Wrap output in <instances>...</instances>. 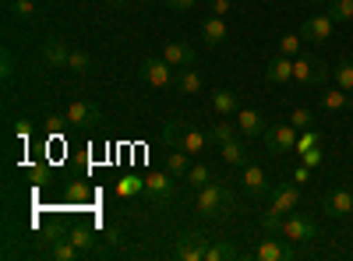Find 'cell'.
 Instances as JSON below:
<instances>
[{"label": "cell", "mask_w": 353, "mask_h": 261, "mask_svg": "<svg viewBox=\"0 0 353 261\" xmlns=\"http://www.w3.org/2000/svg\"><path fill=\"white\" fill-rule=\"evenodd\" d=\"M163 138L170 149H184L188 156H205L216 145L209 131H201L198 124H188V121H170L163 127Z\"/></svg>", "instance_id": "6da1fadb"}, {"label": "cell", "mask_w": 353, "mask_h": 261, "mask_svg": "<svg viewBox=\"0 0 353 261\" xmlns=\"http://www.w3.org/2000/svg\"><path fill=\"white\" fill-rule=\"evenodd\" d=\"M194 209H198V216H201V219H216V222H219V219H226L233 209H237V198L230 194V187H226V184L212 180V184L198 187Z\"/></svg>", "instance_id": "7a4b0ae2"}, {"label": "cell", "mask_w": 353, "mask_h": 261, "mask_svg": "<svg viewBox=\"0 0 353 261\" xmlns=\"http://www.w3.org/2000/svg\"><path fill=\"white\" fill-rule=\"evenodd\" d=\"M329 74H332V67L321 61V56H311V53L293 56V81H301V85H325Z\"/></svg>", "instance_id": "3957f363"}, {"label": "cell", "mask_w": 353, "mask_h": 261, "mask_svg": "<svg viewBox=\"0 0 353 261\" xmlns=\"http://www.w3.org/2000/svg\"><path fill=\"white\" fill-rule=\"evenodd\" d=\"M138 78H141L145 85H152V89H173L176 67L166 64L163 56H145V61L138 64Z\"/></svg>", "instance_id": "277c9868"}, {"label": "cell", "mask_w": 353, "mask_h": 261, "mask_svg": "<svg viewBox=\"0 0 353 261\" xmlns=\"http://www.w3.org/2000/svg\"><path fill=\"white\" fill-rule=\"evenodd\" d=\"M279 237H286L290 244H307V240L318 237V222L311 216H304V212H290L279 222Z\"/></svg>", "instance_id": "5b68a950"}, {"label": "cell", "mask_w": 353, "mask_h": 261, "mask_svg": "<svg viewBox=\"0 0 353 261\" xmlns=\"http://www.w3.org/2000/svg\"><path fill=\"white\" fill-rule=\"evenodd\" d=\"M301 209V184L293 180H276L272 184V194H269V212L276 216H290Z\"/></svg>", "instance_id": "8992f818"}, {"label": "cell", "mask_w": 353, "mask_h": 261, "mask_svg": "<svg viewBox=\"0 0 353 261\" xmlns=\"http://www.w3.org/2000/svg\"><path fill=\"white\" fill-rule=\"evenodd\" d=\"M297 134H301V131L286 121V124H269L261 138H265V149H269L272 156H283V152L297 149Z\"/></svg>", "instance_id": "52a82bcc"}, {"label": "cell", "mask_w": 353, "mask_h": 261, "mask_svg": "<svg viewBox=\"0 0 353 261\" xmlns=\"http://www.w3.org/2000/svg\"><path fill=\"white\" fill-rule=\"evenodd\" d=\"M209 237L201 233V229H184L181 237H176V247H173V258L181 261H205V251H209Z\"/></svg>", "instance_id": "ba28073f"}, {"label": "cell", "mask_w": 353, "mask_h": 261, "mask_svg": "<svg viewBox=\"0 0 353 261\" xmlns=\"http://www.w3.org/2000/svg\"><path fill=\"white\" fill-rule=\"evenodd\" d=\"M241 184H244V191L251 194V198H258V201H265L272 194V180H269V173H265L258 163H244L241 166Z\"/></svg>", "instance_id": "9c48e42d"}, {"label": "cell", "mask_w": 353, "mask_h": 261, "mask_svg": "<svg viewBox=\"0 0 353 261\" xmlns=\"http://www.w3.org/2000/svg\"><path fill=\"white\" fill-rule=\"evenodd\" d=\"M332 28H336V21H332L329 11H314L301 25V39H307V43H329L332 39Z\"/></svg>", "instance_id": "30bf717a"}, {"label": "cell", "mask_w": 353, "mask_h": 261, "mask_svg": "<svg viewBox=\"0 0 353 261\" xmlns=\"http://www.w3.org/2000/svg\"><path fill=\"white\" fill-rule=\"evenodd\" d=\"M176 194V177L170 169H156L145 177V198L149 201H170Z\"/></svg>", "instance_id": "8fae6325"}, {"label": "cell", "mask_w": 353, "mask_h": 261, "mask_svg": "<svg viewBox=\"0 0 353 261\" xmlns=\"http://www.w3.org/2000/svg\"><path fill=\"white\" fill-rule=\"evenodd\" d=\"M64 113H68V124H74V127H92L103 121V109L96 99H74Z\"/></svg>", "instance_id": "7c38bea8"}, {"label": "cell", "mask_w": 353, "mask_h": 261, "mask_svg": "<svg viewBox=\"0 0 353 261\" xmlns=\"http://www.w3.org/2000/svg\"><path fill=\"white\" fill-rule=\"evenodd\" d=\"M254 258H258V261H293V258H297V247H293L286 237H283V240L269 237V240H261V244L254 247Z\"/></svg>", "instance_id": "4fadbf2b"}, {"label": "cell", "mask_w": 353, "mask_h": 261, "mask_svg": "<svg viewBox=\"0 0 353 261\" xmlns=\"http://www.w3.org/2000/svg\"><path fill=\"white\" fill-rule=\"evenodd\" d=\"M321 209H325V216L346 219V216L353 212V191H350V187H332V191H325V198H321Z\"/></svg>", "instance_id": "5bb4252c"}, {"label": "cell", "mask_w": 353, "mask_h": 261, "mask_svg": "<svg viewBox=\"0 0 353 261\" xmlns=\"http://www.w3.org/2000/svg\"><path fill=\"white\" fill-rule=\"evenodd\" d=\"M233 121H237V127H241V138H261L265 127H269L265 113H261V109H251V106H241Z\"/></svg>", "instance_id": "9a60e30c"}, {"label": "cell", "mask_w": 353, "mask_h": 261, "mask_svg": "<svg viewBox=\"0 0 353 261\" xmlns=\"http://www.w3.org/2000/svg\"><path fill=\"white\" fill-rule=\"evenodd\" d=\"M194 46L188 43V39H170L166 46H163V61L166 64H173V67H191L194 64Z\"/></svg>", "instance_id": "2e32d148"}, {"label": "cell", "mask_w": 353, "mask_h": 261, "mask_svg": "<svg viewBox=\"0 0 353 261\" xmlns=\"http://www.w3.org/2000/svg\"><path fill=\"white\" fill-rule=\"evenodd\" d=\"M265 81H269V85H286V81H293V56L276 53L272 61H269V67H265Z\"/></svg>", "instance_id": "e0dca14e"}, {"label": "cell", "mask_w": 353, "mask_h": 261, "mask_svg": "<svg viewBox=\"0 0 353 261\" xmlns=\"http://www.w3.org/2000/svg\"><path fill=\"white\" fill-rule=\"evenodd\" d=\"M173 89L181 92V96H198V92H201V71H198L194 64H191V67H176Z\"/></svg>", "instance_id": "ac0fdd59"}, {"label": "cell", "mask_w": 353, "mask_h": 261, "mask_svg": "<svg viewBox=\"0 0 353 261\" xmlns=\"http://www.w3.org/2000/svg\"><path fill=\"white\" fill-rule=\"evenodd\" d=\"M216 149H219L223 163H226V166H233V169H241V166L248 163V145H244L241 138H233V141H223V145H216Z\"/></svg>", "instance_id": "d6986e66"}, {"label": "cell", "mask_w": 353, "mask_h": 261, "mask_svg": "<svg viewBox=\"0 0 353 261\" xmlns=\"http://www.w3.org/2000/svg\"><path fill=\"white\" fill-rule=\"evenodd\" d=\"M226 21L219 18V14H209L201 21V39H205V46H219V43H226Z\"/></svg>", "instance_id": "ffe728a7"}, {"label": "cell", "mask_w": 353, "mask_h": 261, "mask_svg": "<svg viewBox=\"0 0 353 261\" xmlns=\"http://www.w3.org/2000/svg\"><path fill=\"white\" fill-rule=\"evenodd\" d=\"M212 109L219 113V117H237L241 96H237V92H230V89H216V92H212Z\"/></svg>", "instance_id": "44dd1931"}, {"label": "cell", "mask_w": 353, "mask_h": 261, "mask_svg": "<svg viewBox=\"0 0 353 261\" xmlns=\"http://www.w3.org/2000/svg\"><path fill=\"white\" fill-rule=\"evenodd\" d=\"M68 56H71V46H68L64 39L43 43V61H46L50 67H68Z\"/></svg>", "instance_id": "7402d4cb"}, {"label": "cell", "mask_w": 353, "mask_h": 261, "mask_svg": "<svg viewBox=\"0 0 353 261\" xmlns=\"http://www.w3.org/2000/svg\"><path fill=\"white\" fill-rule=\"evenodd\" d=\"M318 103H321V109H329V113H343V109H353V96L346 92V89H329L325 96H318Z\"/></svg>", "instance_id": "603a6c76"}, {"label": "cell", "mask_w": 353, "mask_h": 261, "mask_svg": "<svg viewBox=\"0 0 353 261\" xmlns=\"http://www.w3.org/2000/svg\"><path fill=\"white\" fill-rule=\"evenodd\" d=\"M166 169L173 173L176 180H188V169H191L188 152H184V149H173V152H166Z\"/></svg>", "instance_id": "cb8c5ba5"}, {"label": "cell", "mask_w": 353, "mask_h": 261, "mask_svg": "<svg viewBox=\"0 0 353 261\" xmlns=\"http://www.w3.org/2000/svg\"><path fill=\"white\" fill-rule=\"evenodd\" d=\"M50 258L57 261H74L78 258V247L71 237H50Z\"/></svg>", "instance_id": "d4e9b609"}, {"label": "cell", "mask_w": 353, "mask_h": 261, "mask_svg": "<svg viewBox=\"0 0 353 261\" xmlns=\"http://www.w3.org/2000/svg\"><path fill=\"white\" fill-rule=\"evenodd\" d=\"M216 180V173H212V166L209 163H191V169H188V184L198 191V187H205V184H212Z\"/></svg>", "instance_id": "484cf974"}, {"label": "cell", "mask_w": 353, "mask_h": 261, "mask_svg": "<svg viewBox=\"0 0 353 261\" xmlns=\"http://www.w3.org/2000/svg\"><path fill=\"white\" fill-rule=\"evenodd\" d=\"M332 78H336V85H339V89H346V92L353 96V61H350V56L336 61V67H332Z\"/></svg>", "instance_id": "4316f807"}, {"label": "cell", "mask_w": 353, "mask_h": 261, "mask_svg": "<svg viewBox=\"0 0 353 261\" xmlns=\"http://www.w3.org/2000/svg\"><path fill=\"white\" fill-rule=\"evenodd\" d=\"M233 258H241V251L233 244H226V240H216V244H209V251H205V261H233Z\"/></svg>", "instance_id": "83f0119b"}, {"label": "cell", "mask_w": 353, "mask_h": 261, "mask_svg": "<svg viewBox=\"0 0 353 261\" xmlns=\"http://www.w3.org/2000/svg\"><path fill=\"white\" fill-rule=\"evenodd\" d=\"M209 134H212V141H216V145H223V141L241 138V127H237V121L230 124V121H223V117H219V124H212V127H209Z\"/></svg>", "instance_id": "f1b7e54d"}, {"label": "cell", "mask_w": 353, "mask_h": 261, "mask_svg": "<svg viewBox=\"0 0 353 261\" xmlns=\"http://www.w3.org/2000/svg\"><path fill=\"white\" fill-rule=\"evenodd\" d=\"M329 14H332L336 25L353 21V0H329Z\"/></svg>", "instance_id": "f546056e"}, {"label": "cell", "mask_w": 353, "mask_h": 261, "mask_svg": "<svg viewBox=\"0 0 353 261\" xmlns=\"http://www.w3.org/2000/svg\"><path fill=\"white\" fill-rule=\"evenodd\" d=\"M286 121H290L293 127H297V131H304V127H314V113H311L307 106H293Z\"/></svg>", "instance_id": "4dcf8cb0"}, {"label": "cell", "mask_w": 353, "mask_h": 261, "mask_svg": "<svg viewBox=\"0 0 353 261\" xmlns=\"http://www.w3.org/2000/svg\"><path fill=\"white\" fill-rule=\"evenodd\" d=\"M325 141V134H321L318 127H304L301 134H297V149L293 152H304V149H314V145H321Z\"/></svg>", "instance_id": "1f68e13d"}, {"label": "cell", "mask_w": 353, "mask_h": 261, "mask_svg": "<svg viewBox=\"0 0 353 261\" xmlns=\"http://www.w3.org/2000/svg\"><path fill=\"white\" fill-rule=\"evenodd\" d=\"M88 67H92V56H88L85 50H71V56H68V71H74V74H85Z\"/></svg>", "instance_id": "d6a6232c"}, {"label": "cell", "mask_w": 353, "mask_h": 261, "mask_svg": "<svg viewBox=\"0 0 353 261\" xmlns=\"http://www.w3.org/2000/svg\"><path fill=\"white\" fill-rule=\"evenodd\" d=\"M276 53H286V56H301V36H297V32H286V36H279V46H276Z\"/></svg>", "instance_id": "836d02e7"}, {"label": "cell", "mask_w": 353, "mask_h": 261, "mask_svg": "<svg viewBox=\"0 0 353 261\" xmlns=\"http://www.w3.org/2000/svg\"><path fill=\"white\" fill-rule=\"evenodd\" d=\"M11 11H14V18H21V21H32L36 0H18V4H11Z\"/></svg>", "instance_id": "e575fe53"}, {"label": "cell", "mask_w": 353, "mask_h": 261, "mask_svg": "<svg viewBox=\"0 0 353 261\" xmlns=\"http://www.w3.org/2000/svg\"><path fill=\"white\" fill-rule=\"evenodd\" d=\"M71 240H74V247L81 251V247H92L96 244V237L88 233V229H71Z\"/></svg>", "instance_id": "d590c367"}, {"label": "cell", "mask_w": 353, "mask_h": 261, "mask_svg": "<svg viewBox=\"0 0 353 261\" xmlns=\"http://www.w3.org/2000/svg\"><path fill=\"white\" fill-rule=\"evenodd\" d=\"M301 159H304V166L318 169V166H321V145H314V149H304V152H301Z\"/></svg>", "instance_id": "8d00e7d4"}, {"label": "cell", "mask_w": 353, "mask_h": 261, "mask_svg": "<svg viewBox=\"0 0 353 261\" xmlns=\"http://www.w3.org/2000/svg\"><path fill=\"white\" fill-rule=\"evenodd\" d=\"M0 74H4V81L14 78V56H11V50H4V56H0Z\"/></svg>", "instance_id": "74e56055"}, {"label": "cell", "mask_w": 353, "mask_h": 261, "mask_svg": "<svg viewBox=\"0 0 353 261\" xmlns=\"http://www.w3.org/2000/svg\"><path fill=\"white\" fill-rule=\"evenodd\" d=\"M290 180H293V184H307V180H311V166L301 163L297 169H293V177H290Z\"/></svg>", "instance_id": "f35d334b"}, {"label": "cell", "mask_w": 353, "mask_h": 261, "mask_svg": "<svg viewBox=\"0 0 353 261\" xmlns=\"http://www.w3.org/2000/svg\"><path fill=\"white\" fill-rule=\"evenodd\" d=\"M163 4H166L170 11H191V8L198 4V0H163Z\"/></svg>", "instance_id": "ab89813d"}, {"label": "cell", "mask_w": 353, "mask_h": 261, "mask_svg": "<svg viewBox=\"0 0 353 261\" xmlns=\"http://www.w3.org/2000/svg\"><path fill=\"white\" fill-rule=\"evenodd\" d=\"M64 124H68V113H64V117H57V113H50V117H46V127L57 134V131H64Z\"/></svg>", "instance_id": "60d3db41"}, {"label": "cell", "mask_w": 353, "mask_h": 261, "mask_svg": "<svg viewBox=\"0 0 353 261\" xmlns=\"http://www.w3.org/2000/svg\"><path fill=\"white\" fill-rule=\"evenodd\" d=\"M209 11H212V14H219V18H226V14H230V0H212Z\"/></svg>", "instance_id": "b9f144b4"}, {"label": "cell", "mask_w": 353, "mask_h": 261, "mask_svg": "<svg viewBox=\"0 0 353 261\" xmlns=\"http://www.w3.org/2000/svg\"><path fill=\"white\" fill-rule=\"evenodd\" d=\"M68 198H78V201H85V198H88V187H85V184H71V187H68Z\"/></svg>", "instance_id": "7bdbcfd3"}, {"label": "cell", "mask_w": 353, "mask_h": 261, "mask_svg": "<svg viewBox=\"0 0 353 261\" xmlns=\"http://www.w3.org/2000/svg\"><path fill=\"white\" fill-rule=\"evenodd\" d=\"M128 4H131V0H106V8H110V11H124Z\"/></svg>", "instance_id": "ee69618b"}, {"label": "cell", "mask_w": 353, "mask_h": 261, "mask_svg": "<svg viewBox=\"0 0 353 261\" xmlns=\"http://www.w3.org/2000/svg\"><path fill=\"white\" fill-rule=\"evenodd\" d=\"M311 8H329V0H307Z\"/></svg>", "instance_id": "f6af8a7d"}, {"label": "cell", "mask_w": 353, "mask_h": 261, "mask_svg": "<svg viewBox=\"0 0 353 261\" xmlns=\"http://www.w3.org/2000/svg\"><path fill=\"white\" fill-rule=\"evenodd\" d=\"M141 4H149V0H141Z\"/></svg>", "instance_id": "bcb514c9"}, {"label": "cell", "mask_w": 353, "mask_h": 261, "mask_svg": "<svg viewBox=\"0 0 353 261\" xmlns=\"http://www.w3.org/2000/svg\"><path fill=\"white\" fill-rule=\"evenodd\" d=\"M11 4H18V0H11Z\"/></svg>", "instance_id": "7dc6e473"}]
</instances>
